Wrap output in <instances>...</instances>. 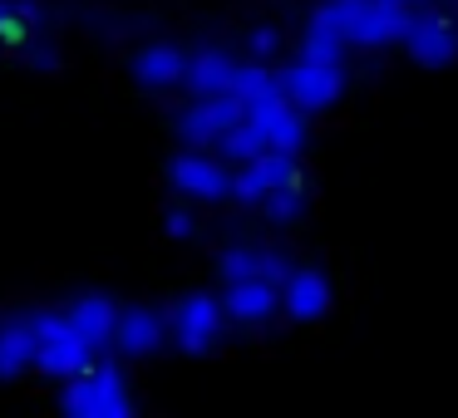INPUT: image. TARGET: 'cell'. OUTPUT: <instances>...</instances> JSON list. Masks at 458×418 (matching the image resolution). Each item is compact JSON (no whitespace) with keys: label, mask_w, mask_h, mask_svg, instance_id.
<instances>
[{"label":"cell","mask_w":458,"mask_h":418,"mask_svg":"<svg viewBox=\"0 0 458 418\" xmlns=\"http://www.w3.org/2000/svg\"><path fill=\"white\" fill-rule=\"evenodd\" d=\"M409 0H326L310 21L330 25L345 45H360V50H385V45H399L409 30Z\"/></svg>","instance_id":"cell-1"},{"label":"cell","mask_w":458,"mask_h":418,"mask_svg":"<svg viewBox=\"0 0 458 418\" xmlns=\"http://www.w3.org/2000/svg\"><path fill=\"white\" fill-rule=\"evenodd\" d=\"M60 408L74 418H129L133 414L129 379L114 364H84L80 374H70V384L60 394Z\"/></svg>","instance_id":"cell-2"},{"label":"cell","mask_w":458,"mask_h":418,"mask_svg":"<svg viewBox=\"0 0 458 418\" xmlns=\"http://www.w3.org/2000/svg\"><path fill=\"white\" fill-rule=\"evenodd\" d=\"M35 325V369L40 374H55V379H70L89 364L94 349L80 339V330L70 325L64 310H45V315L30 320Z\"/></svg>","instance_id":"cell-3"},{"label":"cell","mask_w":458,"mask_h":418,"mask_svg":"<svg viewBox=\"0 0 458 418\" xmlns=\"http://www.w3.org/2000/svg\"><path fill=\"white\" fill-rule=\"evenodd\" d=\"M345 60H316V54H301L296 64H286L281 70V89H286V99L296 104L301 113H320L330 109V104L340 99V89H345V70H340Z\"/></svg>","instance_id":"cell-4"},{"label":"cell","mask_w":458,"mask_h":418,"mask_svg":"<svg viewBox=\"0 0 458 418\" xmlns=\"http://www.w3.org/2000/svg\"><path fill=\"white\" fill-rule=\"evenodd\" d=\"M242 119H247V104L227 89V94H202V99H192L188 109H178L173 129H178V138L188 143V148H212V143Z\"/></svg>","instance_id":"cell-5"},{"label":"cell","mask_w":458,"mask_h":418,"mask_svg":"<svg viewBox=\"0 0 458 418\" xmlns=\"http://www.w3.org/2000/svg\"><path fill=\"white\" fill-rule=\"evenodd\" d=\"M168 188L188 202H222L232 197V172L227 158H208V153L188 148L168 163Z\"/></svg>","instance_id":"cell-6"},{"label":"cell","mask_w":458,"mask_h":418,"mask_svg":"<svg viewBox=\"0 0 458 418\" xmlns=\"http://www.w3.org/2000/svg\"><path fill=\"white\" fill-rule=\"evenodd\" d=\"M296 182H301L296 153L267 148V153H257L251 163H242V168L232 172V197L247 202V207H261L276 188H296Z\"/></svg>","instance_id":"cell-7"},{"label":"cell","mask_w":458,"mask_h":418,"mask_svg":"<svg viewBox=\"0 0 458 418\" xmlns=\"http://www.w3.org/2000/svg\"><path fill=\"white\" fill-rule=\"evenodd\" d=\"M247 123L267 138V148H276V153H301V143H306V113L286 99V89L251 99Z\"/></svg>","instance_id":"cell-8"},{"label":"cell","mask_w":458,"mask_h":418,"mask_svg":"<svg viewBox=\"0 0 458 418\" xmlns=\"http://www.w3.org/2000/svg\"><path fill=\"white\" fill-rule=\"evenodd\" d=\"M222 320H227L222 300L202 296V290L198 296H182L178 305H173V339H178L188 355H208L222 335Z\"/></svg>","instance_id":"cell-9"},{"label":"cell","mask_w":458,"mask_h":418,"mask_svg":"<svg viewBox=\"0 0 458 418\" xmlns=\"http://www.w3.org/2000/svg\"><path fill=\"white\" fill-rule=\"evenodd\" d=\"M399 45H404L419 64H428V70H444V64L458 60V30H454V21H444V15H434V11L409 15V30H404V40H399Z\"/></svg>","instance_id":"cell-10"},{"label":"cell","mask_w":458,"mask_h":418,"mask_svg":"<svg viewBox=\"0 0 458 418\" xmlns=\"http://www.w3.org/2000/svg\"><path fill=\"white\" fill-rule=\"evenodd\" d=\"M281 310H286L291 320H301V325L326 320L330 315V280L320 276L316 266L286 271V280H281Z\"/></svg>","instance_id":"cell-11"},{"label":"cell","mask_w":458,"mask_h":418,"mask_svg":"<svg viewBox=\"0 0 458 418\" xmlns=\"http://www.w3.org/2000/svg\"><path fill=\"white\" fill-rule=\"evenodd\" d=\"M222 310L237 325H261L281 310V286L267 276H247V280H227V296H222Z\"/></svg>","instance_id":"cell-12"},{"label":"cell","mask_w":458,"mask_h":418,"mask_svg":"<svg viewBox=\"0 0 458 418\" xmlns=\"http://www.w3.org/2000/svg\"><path fill=\"white\" fill-rule=\"evenodd\" d=\"M163 335H168V325L148 305H129L114 320V345H119V355H153L163 345Z\"/></svg>","instance_id":"cell-13"},{"label":"cell","mask_w":458,"mask_h":418,"mask_svg":"<svg viewBox=\"0 0 458 418\" xmlns=\"http://www.w3.org/2000/svg\"><path fill=\"white\" fill-rule=\"evenodd\" d=\"M182 74H188V54H182L178 45H148V50L133 54V79H139L143 89H153V94L178 89Z\"/></svg>","instance_id":"cell-14"},{"label":"cell","mask_w":458,"mask_h":418,"mask_svg":"<svg viewBox=\"0 0 458 418\" xmlns=\"http://www.w3.org/2000/svg\"><path fill=\"white\" fill-rule=\"evenodd\" d=\"M70 325L80 330V339L89 349H104V345H114V320H119V305H114L109 296H99V290H89V296H80L70 310Z\"/></svg>","instance_id":"cell-15"},{"label":"cell","mask_w":458,"mask_h":418,"mask_svg":"<svg viewBox=\"0 0 458 418\" xmlns=\"http://www.w3.org/2000/svg\"><path fill=\"white\" fill-rule=\"evenodd\" d=\"M286 256L281 251H267V247H227L222 251V276L227 280H247V276H267V280H286Z\"/></svg>","instance_id":"cell-16"},{"label":"cell","mask_w":458,"mask_h":418,"mask_svg":"<svg viewBox=\"0 0 458 418\" xmlns=\"http://www.w3.org/2000/svg\"><path fill=\"white\" fill-rule=\"evenodd\" d=\"M232 54L222 50H198L188 60V74H182V84L192 89V99H202V94H227L232 89Z\"/></svg>","instance_id":"cell-17"},{"label":"cell","mask_w":458,"mask_h":418,"mask_svg":"<svg viewBox=\"0 0 458 418\" xmlns=\"http://www.w3.org/2000/svg\"><path fill=\"white\" fill-rule=\"evenodd\" d=\"M30 364H35V325L30 320L0 325V379H21Z\"/></svg>","instance_id":"cell-18"},{"label":"cell","mask_w":458,"mask_h":418,"mask_svg":"<svg viewBox=\"0 0 458 418\" xmlns=\"http://www.w3.org/2000/svg\"><path fill=\"white\" fill-rule=\"evenodd\" d=\"M276 89H281V74H271L261 60H251V64H237V70H232V94H237L242 104L261 99V94H276Z\"/></svg>","instance_id":"cell-19"},{"label":"cell","mask_w":458,"mask_h":418,"mask_svg":"<svg viewBox=\"0 0 458 418\" xmlns=\"http://www.w3.org/2000/svg\"><path fill=\"white\" fill-rule=\"evenodd\" d=\"M217 153H222L227 163H237V168H242V163H251L257 153H267V138H261V133L251 129L247 119H242V123H232V129L217 138Z\"/></svg>","instance_id":"cell-20"},{"label":"cell","mask_w":458,"mask_h":418,"mask_svg":"<svg viewBox=\"0 0 458 418\" xmlns=\"http://www.w3.org/2000/svg\"><path fill=\"white\" fill-rule=\"evenodd\" d=\"M261 212H267L271 227H291V222L306 212V192H301V182H296V188H276L267 202H261Z\"/></svg>","instance_id":"cell-21"},{"label":"cell","mask_w":458,"mask_h":418,"mask_svg":"<svg viewBox=\"0 0 458 418\" xmlns=\"http://www.w3.org/2000/svg\"><path fill=\"white\" fill-rule=\"evenodd\" d=\"M301 54H316V60H345V40H340L330 25L310 21V25H306V45H301Z\"/></svg>","instance_id":"cell-22"},{"label":"cell","mask_w":458,"mask_h":418,"mask_svg":"<svg viewBox=\"0 0 458 418\" xmlns=\"http://www.w3.org/2000/svg\"><path fill=\"white\" fill-rule=\"evenodd\" d=\"M163 227H168V237H173V241H188V237H198V217H192L188 207L168 212V217H163Z\"/></svg>","instance_id":"cell-23"},{"label":"cell","mask_w":458,"mask_h":418,"mask_svg":"<svg viewBox=\"0 0 458 418\" xmlns=\"http://www.w3.org/2000/svg\"><path fill=\"white\" fill-rule=\"evenodd\" d=\"M25 30V11H15L11 0H0V40H15Z\"/></svg>","instance_id":"cell-24"},{"label":"cell","mask_w":458,"mask_h":418,"mask_svg":"<svg viewBox=\"0 0 458 418\" xmlns=\"http://www.w3.org/2000/svg\"><path fill=\"white\" fill-rule=\"evenodd\" d=\"M276 45H281L276 30H267V25H261V30H251V54H261V60H267V54H276Z\"/></svg>","instance_id":"cell-25"},{"label":"cell","mask_w":458,"mask_h":418,"mask_svg":"<svg viewBox=\"0 0 458 418\" xmlns=\"http://www.w3.org/2000/svg\"><path fill=\"white\" fill-rule=\"evenodd\" d=\"M409 5H428V0H409Z\"/></svg>","instance_id":"cell-26"}]
</instances>
